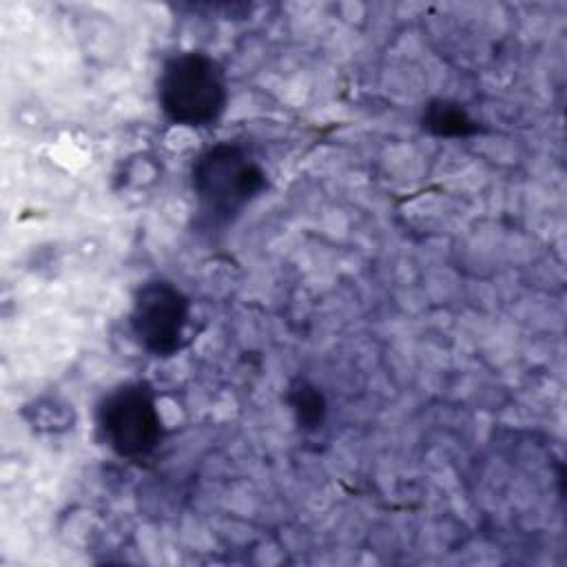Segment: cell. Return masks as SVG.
Here are the masks:
<instances>
[{"label":"cell","mask_w":567,"mask_h":567,"mask_svg":"<svg viewBox=\"0 0 567 567\" xmlns=\"http://www.w3.org/2000/svg\"><path fill=\"white\" fill-rule=\"evenodd\" d=\"M157 102L164 115L188 128L217 122L228 102L221 66L202 51H184L164 62L157 80Z\"/></svg>","instance_id":"6da1fadb"},{"label":"cell","mask_w":567,"mask_h":567,"mask_svg":"<svg viewBox=\"0 0 567 567\" xmlns=\"http://www.w3.org/2000/svg\"><path fill=\"white\" fill-rule=\"evenodd\" d=\"M266 186L261 166L237 144H215L193 164V190L202 213L230 221Z\"/></svg>","instance_id":"7a4b0ae2"},{"label":"cell","mask_w":567,"mask_h":567,"mask_svg":"<svg viewBox=\"0 0 567 567\" xmlns=\"http://www.w3.org/2000/svg\"><path fill=\"white\" fill-rule=\"evenodd\" d=\"M106 445L124 458L148 456L162 439V416L144 383H126L109 392L97 410Z\"/></svg>","instance_id":"3957f363"},{"label":"cell","mask_w":567,"mask_h":567,"mask_svg":"<svg viewBox=\"0 0 567 567\" xmlns=\"http://www.w3.org/2000/svg\"><path fill=\"white\" fill-rule=\"evenodd\" d=\"M188 299L168 281L144 284L131 308V330L140 346L157 357H168L182 348L188 326Z\"/></svg>","instance_id":"277c9868"},{"label":"cell","mask_w":567,"mask_h":567,"mask_svg":"<svg viewBox=\"0 0 567 567\" xmlns=\"http://www.w3.org/2000/svg\"><path fill=\"white\" fill-rule=\"evenodd\" d=\"M423 126L441 137H461L476 131V124L470 120L465 109L454 102L439 100L432 102L423 113Z\"/></svg>","instance_id":"5b68a950"},{"label":"cell","mask_w":567,"mask_h":567,"mask_svg":"<svg viewBox=\"0 0 567 567\" xmlns=\"http://www.w3.org/2000/svg\"><path fill=\"white\" fill-rule=\"evenodd\" d=\"M288 401H290V408L295 412L299 427H303V430L321 427V423L326 419V399L317 385H312L306 379H297L290 385Z\"/></svg>","instance_id":"8992f818"}]
</instances>
